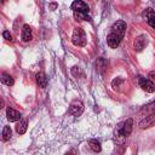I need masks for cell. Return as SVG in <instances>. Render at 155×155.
<instances>
[{
    "instance_id": "8fae6325",
    "label": "cell",
    "mask_w": 155,
    "mask_h": 155,
    "mask_svg": "<svg viewBox=\"0 0 155 155\" xmlns=\"http://www.w3.org/2000/svg\"><path fill=\"white\" fill-rule=\"evenodd\" d=\"M21 38H22V41H24V42L31 40V28H30L28 24H24V25H23Z\"/></svg>"
},
{
    "instance_id": "e0dca14e",
    "label": "cell",
    "mask_w": 155,
    "mask_h": 155,
    "mask_svg": "<svg viewBox=\"0 0 155 155\" xmlns=\"http://www.w3.org/2000/svg\"><path fill=\"white\" fill-rule=\"evenodd\" d=\"M107 65H108V62H107V61H104L103 58H99V59H98V62H97V68H98V70H99L101 73H103V70L107 69Z\"/></svg>"
},
{
    "instance_id": "7a4b0ae2",
    "label": "cell",
    "mask_w": 155,
    "mask_h": 155,
    "mask_svg": "<svg viewBox=\"0 0 155 155\" xmlns=\"http://www.w3.org/2000/svg\"><path fill=\"white\" fill-rule=\"evenodd\" d=\"M71 10L74 13V18L76 21H91V18L88 16L90 7L82 0H75L71 4Z\"/></svg>"
},
{
    "instance_id": "4fadbf2b",
    "label": "cell",
    "mask_w": 155,
    "mask_h": 155,
    "mask_svg": "<svg viewBox=\"0 0 155 155\" xmlns=\"http://www.w3.org/2000/svg\"><path fill=\"white\" fill-rule=\"evenodd\" d=\"M27 126H28V121L25 119H22L17 125H16V131L19 134H24L27 131Z\"/></svg>"
},
{
    "instance_id": "d6986e66",
    "label": "cell",
    "mask_w": 155,
    "mask_h": 155,
    "mask_svg": "<svg viewBox=\"0 0 155 155\" xmlns=\"http://www.w3.org/2000/svg\"><path fill=\"white\" fill-rule=\"evenodd\" d=\"M2 36H4L5 40H7V41H12V36H11V34H10L8 30H5V31L2 33Z\"/></svg>"
},
{
    "instance_id": "7c38bea8",
    "label": "cell",
    "mask_w": 155,
    "mask_h": 155,
    "mask_svg": "<svg viewBox=\"0 0 155 155\" xmlns=\"http://www.w3.org/2000/svg\"><path fill=\"white\" fill-rule=\"evenodd\" d=\"M35 78H36V82H38L39 87L45 88L47 86V76H46V74L44 71H39Z\"/></svg>"
},
{
    "instance_id": "5bb4252c",
    "label": "cell",
    "mask_w": 155,
    "mask_h": 155,
    "mask_svg": "<svg viewBox=\"0 0 155 155\" xmlns=\"http://www.w3.org/2000/svg\"><path fill=\"white\" fill-rule=\"evenodd\" d=\"M88 145H90L91 150H93V151H96V153H99V151L102 150L101 143H99V140H97V139H90Z\"/></svg>"
},
{
    "instance_id": "ffe728a7",
    "label": "cell",
    "mask_w": 155,
    "mask_h": 155,
    "mask_svg": "<svg viewBox=\"0 0 155 155\" xmlns=\"http://www.w3.org/2000/svg\"><path fill=\"white\" fill-rule=\"evenodd\" d=\"M148 76H149L150 79H153V80H155V70H154V71H150Z\"/></svg>"
},
{
    "instance_id": "5b68a950",
    "label": "cell",
    "mask_w": 155,
    "mask_h": 155,
    "mask_svg": "<svg viewBox=\"0 0 155 155\" xmlns=\"http://www.w3.org/2000/svg\"><path fill=\"white\" fill-rule=\"evenodd\" d=\"M82 111H84V103H82L81 101L75 99V101H73V102L70 103V105H69V113H70L71 115L79 116V115L82 114Z\"/></svg>"
},
{
    "instance_id": "ba28073f",
    "label": "cell",
    "mask_w": 155,
    "mask_h": 155,
    "mask_svg": "<svg viewBox=\"0 0 155 155\" xmlns=\"http://www.w3.org/2000/svg\"><path fill=\"white\" fill-rule=\"evenodd\" d=\"M147 42H148L147 36H145V35H139V36H137V38L134 39V41H133V47H134V50H136L137 52H140V51H143V48L145 47Z\"/></svg>"
},
{
    "instance_id": "30bf717a",
    "label": "cell",
    "mask_w": 155,
    "mask_h": 155,
    "mask_svg": "<svg viewBox=\"0 0 155 155\" xmlns=\"http://www.w3.org/2000/svg\"><path fill=\"white\" fill-rule=\"evenodd\" d=\"M6 115H7V119H8V121H11V122H13V121H18V120H21V117H22V114L18 111V110H16V109H13V108H7V110H6Z\"/></svg>"
},
{
    "instance_id": "6da1fadb",
    "label": "cell",
    "mask_w": 155,
    "mask_h": 155,
    "mask_svg": "<svg viewBox=\"0 0 155 155\" xmlns=\"http://www.w3.org/2000/svg\"><path fill=\"white\" fill-rule=\"evenodd\" d=\"M125 31H126V23H125L124 21H117V22H115V23L111 25L110 33H109L108 36H107V42H108L109 47L116 48V47L120 45L121 40L124 39Z\"/></svg>"
},
{
    "instance_id": "8992f818",
    "label": "cell",
    "mask_w": 155,
    "mask_h": 155,
    "mask_svg": "<svg viewBox=\"0 0 155 155\" xmlns=\"http://www.w3.org/2000/svg\"><path fill=\"white\" fill-rule=\"evenodd\" d=\"M139 86H140L145 92H149V93L155 92V84H154L151 80L147 79V78H143V76L139 78Z\"/></svg>"
},
{
    "instance_id": "9a60e30c",
    "label": "cell",
    "mask_w": 155,
    "mask_h": 155,
    "mask_svg": "<svg viewBox=\"0 0 155 155\" xmlns=\"http://www.w3.org/2000/svg\"><path fill=\"white\" fill-rule=\"evenodd\" d=\"M1 82L5 84V85H7V86H12L15 81H13V79H12L11 75H8L6 73H2L1 74Z\"/></svg>"
},
{
    "instance_id": "2e32d148",
    "label": "cell",
    "mask_w": 155,
    "mask_h": 155,
    "mask_svg": "<svg viewBox=\"0 0 155 155\" xmlns=\"http://www.w3.org/2000/svg\"><path fill=\"white\" fill-rule=\"evenodd\" d=\"M12 136V131H11V127L10 126H5L2 128V140L4 142H7Z\"/></svg>"
},
{
    "instance_id": "3957f363",
    "label": "cell",
    "mask_w": 155,
    "mask_h": 155,
    "mask_svg": "<svg viewBox=\"0 0 155 155\" xmlns=\"http://www.w3.org/2000/svg\"><path fill=\"white\" fill-rule=\"evenodd\" d=\"M132 126H133V120L132 119H127L126 121L119 124L115 128V138L117 139V143H124L125 138L132 132Z\"/></svg>"
},
{
    "instance_id": "ac0fdd59",
    "label": "cell",
    "mask_w": 155,
    "mask_h": 155,
    "mask_svg": "<svg viewBox=\"0 0 155 155\" xmlns=\"http://www.w3.org/2000/svg\"><path fill=\"white\" fill-rule=\"evenodd\" d=\"M122 82V79L121 78H116V79H114L113 80V82H111V86L114 87V88H116V87H119L120 86V84Z\"/></svg>"
},
{
    "instance_id": "9c48e42d",
    "label": "cell",
    "mask_w": 155,
    "mask_h": 155,
    "mask_svg": "<svg viewBox=\"0 0 155 155\" xmlns=\"http://www.w3.org/2000/svg\"><path fill=\"white\" fill-rule=\"evenodd\" d=\"M143 16H144L147 23H148L151 28L155 29V11H154L153 8H147V10L144 11Z\"/></svg>"
},
{
    "instance_id": "277c9868",
    "label": "cell",
    "mask_w": 155,
    "mask_h": 155,
    "mask_svg": "<svg viewBox=\"0 0 155 155\" xmlns=\"http://www.w3.org/2000/svg\"><path fill=\"white\" fill-rule=\"evenodd\" d=\"M71 41L75 46H80V47H84L86 45V34L85 31L81 29V28H75L74 31H73V36H71Z\"/></svg>"
},
{
    "instance_id": "52a82bcc",
    "label": "cell",
    "mask_w": 155,
    "mask_h": 155,
    "mask_svg": "<svg viewBox=\"0 0 155 155\" xmlns=\"http://www.w3.org/2000/svg\"><path fill=\"white\" fill-rule=\"evenodd\" d=\"M155 125V111L150 113L149 115H147L140 122H139V128L144 130V128H148V127H151Z\"/></svg>"
},
{
    "instance_id": "44dd1931",
    "label": "cell",
    "mask_w": 155,
    "mask_h": 155,
    "mask_svg": "<svg viewBox=\"0 0 155 155\" xmlns=\"http://www.w3.org/2000/svg\"><path fill=\"white\" fill-rule=\"evenodd\" d=\"M56 7H57V4H51V5H50V8H51V10H54Z\"/></svg>"
}]
</instances>
